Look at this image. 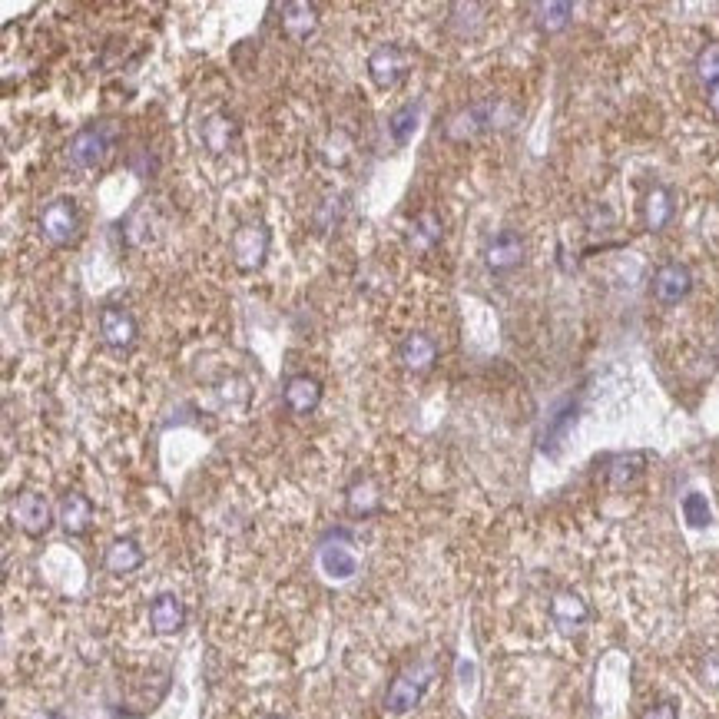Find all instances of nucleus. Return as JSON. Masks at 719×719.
Returning a JSON list of instances; mask_svg holds the SVG:
<instances>
[{"label":"nucleus","mask_w":719,"mask_h":719,"mask_svg":"<svg viewBox=\"0 0 719 719\" xmlns=\"http://www.w3.org/2000/svg\"><path fill=\"white\" fill-rule=\"evenodd\" d=\"M398 362L411 375H428L438 362V342L428 332H411L398 345Z\"/></svg>","instance_id":"nucleus-14"},{"label":"nucleus","mask_w":719,"mask_h":719,"mask_svg":"<svg viewBox=\"0 0 719 719\" xmlns=\"http://www.w3.org/2000/svg\"><path fill=\"white\" fill-rule=\"evenodd\" d=\"M143 564H146V554L140 541H133V537H116L107 547V554H103V567H107L113 577H130Z\"/></svg>","instance_id":"nucleus-21"},{"label":"nucleus","mask_w":719,"mask_h":719,"mask_svg":"<svg viewBox=\"0 0 719 719\" xmlns=\"http://www.w3.org/2000/svg\"><path fill=\"white\" fill-rule=\"evenodd\" d=\"M693 289V272L683 266V262H663V266L653 272L650 292L660 305H680Z\"/></svg>","instance_id":"nucleus-11"},{"label":"nucleus","mask_w":719,"mask_h":719,"mask_svg":"<svg viewBox=\"0 0 719 719\" xmlns=\"http://www.w3.org/2000/svg\"><path fill=\"white\" fill-rule=\"evenodd\" d=\"M531 14L541 34H560V30H567L570 17H574V4L570 0H544V4L531 7Z\"/></svg>","instance_id":"nucleus-24"},{"label":"nucleus","mask_w":719,"mask_h":719,"mask_svg":"<svg viewBox=\"0 0 719 719\" xmlns=\"http://www.w3.org/2000/svg\"><path fill=\"white\" fill-rule=\"evenodd\" d=\"M57 524L70 537H83L93 527V501L80 491H67L57 504Z\"/></svg>","instance_id":"nucleus-18"},{"label":"nucleus","mask_w":719,"mask_h":719,"mask_svg":"<svg viewBox=\"0 0 719 719\" xmlns=\"http://www.w3.org/2000/svg\"><path fill=\"white\" fill-rule=\"evenodd\" d=\"M680 507H683V521L690 524V527H696V531H703V527H710V524H713L710 501H706L700 491H690V494H686Z\"/></svg>","instance_id":"nucleus-29"},{"label":"nucleus","mask_w":719,"mask_h":719,"mask_svg":"<svg viewBox=\"0 0 719 719\" xmlns=\"http://www.w3.org/2000/svg\"><path fill=\"white\" fill-rule=\"evenodd\" d=\"M10 521H14L27 537H44L54 524V507L34 488H24L10 501Z\"/></svg>","instance_id":"nucleus-8"},{"label":"nucleus","mask_w":719,"mask_h":719,"mask_svg":"<svg viewBox=\"0 0 719 719\" xmlns=\"http://www.w3.org/2000/svg\"><path fill=\"white\" fill-rule=\"evenodd\" d=\"M269 249H272V229L262 219H246L232 229L229 256H232V266L239 272H246V276H252V272H259L266 266Z\"/></svg>","instance_id":"nucleus-3"},{"label":"nucleus","mask_w":719,"mask_h":719,"mask_svg":"<svg viewBox=\"0 0 719 719\" xmlns=\"http://www.w3.org/2000/svg\"><path fill=\"white\" fill-rule=\"evenodd\" d=\"M120 133H123V126L116 120H93L87 126H80L67 143V163L73 169H83V173L100 169L113 156Z\"/></svg>","instance_id":"nucleus-1"},{"label":"nucleus","mask_w":719,"mask_h":719,"mask_svg":"<svg viewBox=\"0 0 719 719\" xmlns=\"http://www.w3.org/2000/svg\"><path fill=\"white\" fill-rule=\"evenodd\" d=\"M501 103L494 100H484V103H471V107L458 110L454 116H448V123H444L441 136L448 143H468L474 136L494 130V126H501Z\"/></svg>","instance_id":"nucleus-5"},{"label":"nucleus","mask_w":719,"mask_h":719,"mask_svg":"<svg viewBox=\"0 0 719 719\" xmlns=\"http://www.w3.org/2000/svg\"><path fill=\"white\" fill-rule=\"evenodd\" d=\"M322 382L315 375H292V378H285V385H282V405L292 411V415H312L315 408L322 405Z\"/></svg>","instance_id":"nucleus-13"},{"label":"nucleus","mask_w":719,"mask_h":719,"mask_svg":"<svg viewBox=\"0 0 719 719\" xmlns=\"http://www.w3.org/2000/svg\"><path fill=\"white\" fill-rule=\"evenodd\" d=\"M643 474H647V454L643 451L613 454L607 464V484L613 491H630L633 484H640Z\"/></svg>","instance_id":"nucleus-20"},{"label":"nucleus","mask_w":719,"mask_h":719,"mask_svg":"<svg viewBox=\"0 0 719 719\" xmlns=\"http://www.w3.org/2000/svg\"><path fill=\"white\" fill-rule=\"evenodd\" d=\"M150 627L160 637H173L186 627V604L176 594H156L150 600Z\"/></svg>","instance_id":"nucleus-19"},{"label":"nucleus","mask_w":719,"mask_h":719,"mask_svg":"<svg viewBox=\"0 0 719 719\" xmlns=\"http://www.w3.org/2000/svg\"><path fill=\"white\" fill-rule=\"evenodd\" d=\"M319 567L329 580H352L358 574V551L348 531H329L319 541Z\"/></svg>","instance_id":"nucleus-6"},{"label":"nucleus","mask_w":719,"mask_h":719,"mask_svg":"<svg viewBox=\"0 0 719 719\" xmlns=\"http://www.w3.org/2000/svg\"><path fill=\"white\" fill-rule=\"evenodd\" d=\"M345 507L352 517H375L382 514L385 507V494H382V484L375 478H368V474H358V478L345 488Z\"/></svg>","instance_id":"nucleus-17"},{"label":"nucleus","mask_w":719,"mask_h":719,"mask_svg":"<svg viewBox=\"0 0 719 719\" xmlns=\"http://www.w3.org/2000/svg\"><path fill=\"white\" fill-rule=\"evenodd\" d=\"M279 27L292 44H305V40L319 34V27H322L319 7L309 4V0H289V4H282Z\"/></svg>","instance_id":"nucleus-12"},{"label":"nucleus","mask_w":719,"mask_h":719,"mask_svg":"<svg viewBox=\"0 0 719 719\" xmlns=\"http://www.w3.org/2000/svg\"><path fill=\"white\" fill-rule=\"evenodd\" d=\"M524 256H527V246L514 229L494 232V236L488 239V246H484V266H488L491 272H498V276L514 272L524 262Z\"/></svg>","instance_id":"nucleus-10"},{"label":"nucleus","mask_w":719,"mask_h":719,"mask_svg":"<svg viewBox=\"0 0 719 719\" xmlns=\"http://www.w3.org/2000/svg\"><path fill=\"white\" fill-rule=\"evenodd\" d=\"M484 7L481 4H451V30H458L461 40H471L484 27Z\"/></svg>","instance_id":"nucleus-27"},{"label":"nucleus","mask_w":719,"mask_h":719,"mask_svg":"<svg viewBox=\"0 0 719 719\" xmlns=\"http://www.w3.org/2000/svg\"><path fill=\"white\" fill-rule=\"evenodd\" d=\"M100 338L103 345L113 348V352H130L140 338V325H136V315L123 305H103L100 309Z\"/></svg>","instance_id":"nucleus-9"},{"label":"nucleus","mask_w":719,"mask_h":719,"mask_svg":"<svg viewBox=\"0 0 719 719\" xmlns=\"http://www.w3.org/2000/svg\"><path fill=\"white\" fill-rule=\"evenodd\" d=\"M640 719H680V710H676L673 700H660V703H653L650 710H643Z\"/></svg>","instance_id":"nucleus-32"},{"label":"nucleus","mask_w":719,"mask_h":719,"mask_svg":"<svg viewBox=\"0 0 719 719\" xmlns=\"http://www.w3.org/2000/svg\"><path fill=\"white\" fill-rule=\"evenodd\" d=\"M673 216H676L673 193L666 186H653L647 199H643V226H647V232H663L673 222Z\"/></svg>","instance_id":"nucleus-23"},{"label":"nucleus","mask_w":719,"mask_h":719,"mask_svg":"<svg viewBox=\"0 0 719 719\" xmlns=\"http://www.w3.org/2000/svg\"><path fill=\"white\" fill-rule=\"evenodd\" d=\"M693 70L706 87L719 83V40H710V44L700 47V54H696V60H693Z\"/></svg>","instance_id":"nucleus-30"},{"label":"nucleus","mask_w":719,"mask_h":719,"mask_svg":"<svg viewBox=\"0 0 719 719\" xmlns=\"http://www.w3.org/2000/svg\"><path fill=\"white\" fill-rule=\"evenodd\" d=\"M352 140H348V133L342 130H335L329 133V140L322 143V160L325 166H335V169H345L348 163H352Z\"/></svg>","instance_id":"nucleus-28"},{"label":"nucleus","mask_w":719,"mask_h":719,"mask_svg":"<svg viewBox=\"0 0 719 719\" xmlns=\"http://www.w3.org/2000/svg\"><path fill=\"white\" fill-rule=\"evenodd\" d=\"M551 620H554V627L560 633H580L587 627V620H590V607H587V600L574 594V590H557V594L551 597Z\"/></svg>","instance_id":"nucleus-16"},{"label":"nucleus","mask_w":719,"mask_h":719,"mask_svg":"<svg viewBox=\"0 0 719 719\" xmlns=\"http://www.w3.org/2000/svg\"><path fill=\"white\" fill-rule=\"evenodd\" d=\"M37 226H40V236H44L50 246H73L83 232L80 206L67 196L50 199V203L44 206V213H40Z\"/></svg>","instance_id":"nucleus-4"},{"label":"nucleus","mask_w":719,"mask_h":719,"mask_svg":"<svg viewBox=\"0 0 719 719\" xmlns=\"http://www.w3.org/2000/svg\"><path fill=\"white\" fill-rule=\"evenodd\" d=\"M345 209H348V203H345L342 193L322 196L319 203H315V209H312V229L319 232V236H332V232L342 226Z\"/></svg>","instance_id":"nucleus-25"},{"label":"nucleus","mask_w":719,"mask_h":719,"mask_svg":"<svg viewBox=\"0 0 719 719\" xmlns=\"http://www.w3.org/2000/svg\"><path fill=\"white\" fill-rule=\"evenodd\" d=\"M30 719H63V716L54 710H37V713H30Z\"/></svg>","instance_id":"nucleus-34"},{"label":"nucleus","mask_w":719,"mask_h":719,"mask_svg":"<svg viewBox=\"0 0 719 719\" xmlns=\"http://www.w3.org/2000/svg\"><path fill=\"white\" fill-rule=\"evenodd\" d=\"M405 239H408V249L418 252V256H428V252H435L444 239V226L435 213H418L415 219L408 222L405 229Z\"/></svg>","instance_id":"nucleus-22"},{"label":"nucleus","mask_w":719,"mask_h":719,"mask_svg":"<svg viewBox=\"0 0 719 719\" xmlns=\"http://www.w3.org/2000/svg\"><path fill=\"white\" fill-rule=\"evenodd\" d=\"M199 136H203V146L213 156H226L236 150V143H239V120L226 110H216L203 120Z\"/></svg>","instance_id":"nucleus-15"},{"label":"nucleus","mask_w":719,"mask_h":719,"mask_svg":"<svg viewBox=\"0 0 719 719\" xmlns=\"http://www.w3.org/2000/svg\"><path fill=\"white\" fill-rule=\"evenodd\" d=\"M365 70H368V80H372L378 90H395L408 77L411 54L398 44H378L372 54H368Z\"/></svg>","instance_id":"nucleus-7"},{"label":"nucleus","mask_w":719,"mask_h":719,"mask_svg":"<svg viewBox=\"0 0 719 719\" xmlns=\"http://www.w3.org/2000/svg\"><path fill=\"white\" fill-rule=\"evenodd\" d=\"M266 719H289V716H266Z\"/></svg>","instance_id":"nucleus-35"},{"label":"nucleus","mask_w":719,"mask_h":719,"mask_svg":"<svg viewBox=\"0 0 719 719\" xmlns=\"http://www.w3.org/2000/svg\"><path fill=\"white\" fill-rule=\"evenodd\" d=\"M438 680V660H411L405 670L395 673V680L388 683L385 693V713L391 716H405L425 700V693L431 690V683Z\"/></svg>","instance_id":"nucleus-2"},{"label":"nucleus","mask_w":719,"mask_h":719,"mask_svg":"<svg viewBox=\"0 0 719 719\" xmlns=\"http://www.w3.org/2000/svg\"><path fill=\"white\" fill-rule=\"evenodd\" d=\"M418 126H421L418 103H405V107H398L388 116V133H391V140H395V146H408L411 140H415Z\"/></svg>","instance_id":"nucleus-26"},{"label":"nucleus","mask_w":719,"mask_h":719,"mask_svg":"<svg viewBox=\"0 0 719 719\" xmlns=\"http://www.w3.org/2000/svg\"><path fill=\"white\" fill-rule=\"evenodd\" d=\"M706 100H710V110L719 116V83H713L710 87V93H706Z\"/></svg>","instance_id":"nucleus-33"},{"label":"nucleus","mask_w":719,"mask_h":719,"mask_svg":"<svg viewBox=\"0 0 719 719\" xmlns=\"http://www.w3.org/2000/svg\"><path fill=\"white\" fill-rule=\"evenodd\" d=\"M700 680L706 686H713V690H719V653H710V657H703L700 663Z\"/></svg>","instance_id":"nucleus-31"}]
</instances>
